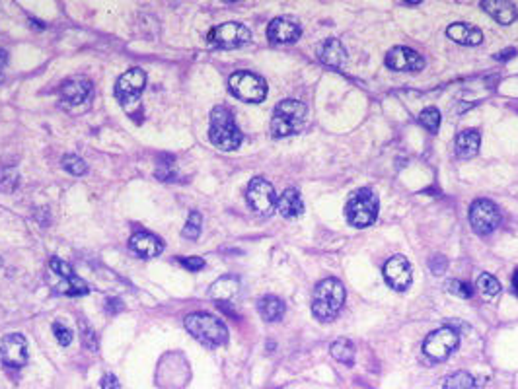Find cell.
<instances>
[{
  "mask_svg": "<svg viewBox=\"0 0 518 389\" xmlns=\"http://www.w3.org/2000/svg\"><path fill=\"white\" fill-rule=\"evenodd\" d=\"M257 311L265 321H279L285 316V302L277 296H264L257 302Z\"/></svg>",
  "mask_w": 518,
  "mask_h": 389,
  "instance_id": "24",
  "label": "cell"
},
{
  "mask_svg": "<svg viewBox=\"0 0 518 389\" xmlns=\"http://www.w3.org/2000/svg\"><path fill=\"white\" fill-rule=\"evenodd\" d=\"M106 308H108L109 311H111V314H117L119 309H123V304H121L119 300H109L108 306H106Z\"/></svg>",
  "mask_w": 518,
  "mask_h": 389,
  "instance_id": "41",
  "label": "cell"
},
{
  "mask_svg": "<svg viewBox=\"0 0 518 389\" xmlns=\"http://www.w3.org/2000/svg\"><path fill=\"white\" fill-rule=\"evenodd\" d=\"M482 8L503 26H510L518 18V8L507 0H483Z\"/></svg>",
  "mask_w": 518,
  "mask_h": 389,
  "instance_id": "20",
  "label": "cell"
},
{
  "mask_svg": "<svg viewBox=\"0 0 518 389\" xmlns=\"http://www.w3.org/2000/svg\"><path fill=\"white\" fill-rule=\"evenodd\" d=\"M515 54V49H509V51H505V53H499L495 59H499V61H503V59H510Z\"/></svg>",
  "mask_w": 518,
  "mask_h": 389,
  "instance_id": "42",
  "label": "cell"
},
{
  "mask_svg": "<svg viewBox=\"0 0 518 389\" xmlns=\"http://www.w3.org/2000/svg\"><path fill=\"white\" fill-rule=\"evenodd\" d=\"M306 119V105L298 100H282L271 119V135L275 138L296 135Z\"/></svg>",
  "mask_w": 518,
  "mask_h": 389,
  "instance_id": "4",
  "label": "cell"
},
{
  "mask_svg": "<svg viewBox=\"0 0 518 389\" xmlns=\"http://www.w3.org/2000/svg\"><path fill=\"white\" fill-rule=\"evenodd\" d=\"M470 224L473 232L480 235L493 234L501 224L499 207L489 199L473 200L470 207Z\"/></svg>",
  "mask_w": 518,
  "mask_h": 389,
  "instance_id": "8",
  "label": "cell"
},
{
  "mask_svg": "<svg viewBox=\"0 0 518 389\" xmlns=\"http://www.w3.org/2000/svg\"><path fill=\"white\" fill-rule=\"evenodd\" d=\"M347 222L354 228H366L378 216V197L373 189H357L345 205Z\"/></svg>",
  "mask_w": 518,
  "mask_h": 389,
  "instance_id": "5",
  "label": "cell"
},
{
  "mask_svg": "<svg viewBox=\"0 0 518 389\" xmlns=\"http://www.w3.org/2000/svg\"><path fill=\"white\" fill-rule=\"evenodd\" d=\"M2 80H4V76H2V73H0V82H2Z\"/></svg>",
  "mask_w": 518,
  "mask_h": 389,
  "instance_id": "45",
  "label": "cell"
},
{
  "mask_svg": "<svg viewBox=\"0 0 518 389\" xmlns=\"http://www.w3.org/2000/svg\"><path fill=\"white\" fill-rule=\"evenodd\" d=\"M20 175L16 172V168H0V191L2 193H12V191L18 187Z\"/></svg>",
  "mask_w": 518,
  "mask_h": 389,
  "instance_id": "30",
  "label": "cell"
},
{
  "mask_svg": "<svg viewBox=\"0 0 518 389\" xmlns=\"http://www.w3.org/2000/svg\"><path fill=\"white\" fill-rule=\"evenodd\" d=\"M329 353L339 362L349 364V366L354 362V344L349 339H345V337H341V339H337L336 343H331Z\"/></svg>",
  "mask_w": 518,
  "mask_h": 389,
  "instance_id": "25",
  "label": "cell"
},
{
  "mask_svg": "<svg viewBox=\"0 0 518 389\" xmlns=\"http://www.w3.org/2000/svg\"><path fill=\"white\" fill-rule=\"evenodd\" d=\"M386 66L398 73H417L425 68V59L409 47H394L386 54Z\"/></svg>",
  "mask_w": 518,
  "mask_h": 389,
  "instance_id": "14",
  "label": "cell"
},
{
  "mask_svg": "<svg viewBox=\"0 0 518 389\" xmlns=\"http://www.w3.org/2000/svg\"><path fill=\"white\" fill-rule=\"evenodd\" d=\"M245 199H247V205L252 207V210H255L257 214H271L275 207H277V195H275V189L273 185L264 177H254L250 185H247V191H245Z\"/></svg>",
  "mask_w": 518,
  "mask_h": 389,
  "instance_id": "11",
  "label": "cell"
},
{
  "mask_svg": "<svg viewBox=\"0 0 518 389\" xmlns=\"http://www.w3.org/2000/svg\"><path fill=\"white\" fill-rule=\"evenodd\" d=\"M156 177L162 182H175L178 173H175V163H173V156H162L160 162L156 166Z\"/></svg>",
  "mask_w": 518,
  "mask_h": 389,
  "instance_id": "28",
  "label": "cell"
},
{
  "mask_svg": "<svg viewBox=\"0 0 518 389\" xmlns=\"http://www.w3.org/2000/svg\"><path fill=\"white\" fill-rule=\"evenodd\" d=\"M419 123L427 129L429 133H436L438 127H440V111L436 108L423 109L421 115H419Z\"/></svg>",
  "mask_w": 518,
  "mask_h": 389,
  "instance_id": "31",
  "label": "cell"
},
{
  "mask_svg": "<svg viewBox=\"0 0 518 389\" xmlns=\"http://www.w3.org/2000/svg\"><path fill=\"white\" fill-rule=\"evenodd\" d=\"M63 168L66 170V172L71 173V175H84V173L88 172V163L84 162L80 156H74V154L64 156Z\"/></svg>",
  "mask_w": 518,
  "mask_h": 389,
  "instance_id": "32",
  "label": "cell"
},
{
  "mask_svg": "<svg viewBox=\"0 0 518 389\" xmlns=\"http://www.w3.org/2000/svg\"><path fill=\"white\" fill-rule=\"evenodd\" d=\"M316 53H318L319 61L326 66H331V68H341L347 63L345 47L336 37H329L326 41H322Z\"/></svg>",
  "mask_w": 518,
  "mask_h": 389,
  "instance_id": "17",
  "label": "cell"
},
{
  "mask_svg": "<svg viewBox=\"0 0 518 389\" xmlns=\"http://www.w3.org/2000/svg\"><path fill=\"white\" fill-rule=\"evenodd\" d=\"M101 389H121V386H119L117 378H115L113 374H108V376H103V380H101Z\"/></svg>",
  "mask_w": 518,
  "mask_h": 389,
  "instance_id": "40",
  "label": "cell"
},
{
  "mask_svg": "<svg viewBox=\"0 0 518 389\" xmlns=\"http://www.w3.org/2000/svg\"><path fill=\"white\" fill-rule=\"evenodd\" d=\"M92 94V82L84 76H73L69 80L63 82L61 86V98L73 105H78L82 101H86Z\"/></svg>",
  "mask_w": 518,
  "mask_h": 389,
  "instance_id": "18",
  "label": "cell"
},
{
  "mask_svg": "<svg viewBox=\"0 0 518 389\" xmlns=\"http://www.w3.org/2000/svg\"><path fill=\"white\" fill-rule=\"evenodd\" d=\"M209 138L213 145L220 148V150H224V152L236 150L238 146L242 145V140H244V135L238 129L232 111L224 108V105H217L210 111Z\"/></svg>",
  "mask_w": 518,
  "mask_h": 389,
  "instance_id": "2",
  "label": "cell"
},
{
  "mask_svg": "<svg viewBox=\"0 0 518 389\" xmlns=\"http://www.w3.org/2000/svg\"><path fill=\"white\" fill-rule=\"evenodd\" d=\"M228 88L236 96L238 100L247 101V103H259L267 96V84L261 76L247 71L234 73L228 78Z\"/></svg>",
  "mask_w": 518,
  "mask_h": 389,
  "instance_id": "6",
  "label": "cell"
},
{
  "mask_svg": "<svg viewBox=\"0 0 518 389\" xmlns=\"http://www.w3.org/2000/svg\"><path fill=\"white\" fill-rule=\"evenodd\" d=\"M477 288L482 290V294L485 298H495V296L501 292V284L493 274L483 272L482 277L477 279Z\"/></svg>",
  "mask_w": 518,
  "mask_h": 389,
  "instance_id": "29",
  "label": "cell"
},
{
  "mask_svg": "<svg viewBox=\"0 0 518 389\" xmlns=\"http://www.w3.org/2000/svg\"><path fill=\"white\" fill-rule=\"evenodd\" d=\"M512 288H515V292L518 294V269L515 271V274H512Z\"/></svg>",
  "mask_w": 518,
  "mask_h": 389,
  "instance_id": "44",
  "label": "cell"
},
{
  "mask_svg": "<svg viewBox=\"0 0 518 389\" xmlns=\"http://www.w3.org/2000/svg\"><path fill=\"white\" fill-rule=\"evenodd\" d=\"M384 279L388 282V286L398 292L408 290L413 281V272H411V265L408 259L403 255H394L391 259H388L384 265Z\"/></svg>",
  "mask_w": 518,
  "mask_h": 389,
  "instance_id": "13",
  "label": "cell"
},
{
  "mask_svg": "<svg viewBox=\"0 0 518 389\" xmlns=\"http://www.w3.org/2000/svg\"><path fill=\"white\" fill-rule=\"evenodd\" d=\"M446 288H448L450 294H454V296H458V298H470V296L473 294L472 286H470L468 282L458 281V279L446 282Z\"/></svg>",
  "mask_w": 518,
  "mask_h": 389,
  "instance_id": "35",
  "label": "cell"
},
{
  "mask_svg": "<svg viewBox=\"0 0 518 389\" xmlns=\"http://www.w3.org/2000/svg\"><path fill=\"white\" fill-rule=\"evenodd\" d=\"M429 269H431L433 274H443L448 269V259H446L445 255H433L429 259Z\"/></svg>",
  "mask_w": 518,
  "mask_h": 389,
  "instance_id": "38",
  "label": "cell"
},
{
  "mask_svg": "<svg viewBox=\"0 0 518 389\" xmlns=\"http://www.w3.org/2000/svg\"><path fill=\"white\" fill-rule=\"evenodd\" d=\"M446 36L450 37L452 41L460 43V45H480L483 41V34L480 27L470 26V24H450L446 29Z\"/></svg>",
  "mask_w": 518,
  "mask_h": 389,
  "instance_id": "19",
  "label": "cell"
},
{
  "mask_svg": "<svg viewBox=\"0 0 518 389\" xmlns=\"http://www.w3.org/2000/svg\"><path fill=\"white\" fill-rule=\"evenodd\" d=\"M277 210L285 218H296L304 212V203L296 189H285L277 199Z\"/></svg>",
  "mask_w": 518,
  "mask_h": 389,
  "instance_id": "23",
  "label": "cell"
},
{
  "mask_svg": "<svg viewBox=\"0 0 518 389\" xmlns=\"http://www.w3.org/2000/svg\"><path fill=\"white\" fill-rule=\"evenodd\" d=\"M443 389H475V380L470 372H454L446 376L443 381Z\"/></svg>",
  "mask_w": 518,
  "mask_h": 389,
  "instance_id": "26",
  "label": "cell"
},
{
  "mask_svg": "<svg viewBox=\"0 0 518 389\" xmlns=\"http://www.w3.org/2000/svg\"><path fill=\"white\" fill-rule=\"evenodd\" d=\"M78 325H80L82 344H84V346H86L88 351L96 353V351H98V339H96V333H94V329H92V327L86 323V319H82V317H80V321H78Z\"/></svg>",
  "mask_w": 518,
  "mask_h": 389,
  "instance_id": "34",
  "label": "cell"
},
{
  "mask_svg": "<svg viewBox=\"0 0 518 389\" xmlns=\"http://www.w3.org/2000/svg\"><path fill=\"white\" fill-rule=\"evenodd\" d=\"M302 36V27L291 18H275L267 27V37L273 43H294Z\"/></svg>",
  "mask_w": 518,
  "mask_h": 389,
  "instance_id": "16",
  "label": "cell"
},
{
  "mask_svg": "<svg viewBox=\"0 0 518 389\" xmlns=\"http://www.w3.org/2000/svg\"><path fill=\"white\" fill-rule=\"evenodd\" d=\"M57 290H59L61 294H64V296H84V294L90 292V286L74 274L71 279H64V282H61V284L57 286Z\"/></svg>",
  "mask_w": 518,
  "mask_h": 389,
  "instance_id": "27",
  "label": "cell"
},
{
  "mask_svg": "<svg viewBox=\"0 0 518 389\" xmlns=\"http://www.w3.org/2000/svg\"><path fill=\"white\" fill-rule=\"evenodd\" d=\"M49 267H51V271H53L55 274H59L61 279H71V277H74L73 267H71L66 261H63V259H59V257H53V259L49 261Z\"/></svg>",
  "mask_w": 518,
  "mask_h": 389,
  "instance_id": "36",
  "label": "cell"
},
{
  "mask_svg": "<svg viewBox=\"0 0 518 389\" xmlns=\"http://www.w3.org/2000/svg\"><path fill=\"white\" fill-rule=\"evenodd\" d=\"M480 142H482V136L475 129H468V131L458 133L454 142L456 156L463 158V160H470L480 152Z\"/></svg>",
  "mask_w": 518,
  "mask_h": 389,
  "instance_id": "22",
  "label": "cell"
},
{
  "mask_svg": "<svg viewBox=\"0 0 518 389\" xmlns=\"http://www.w3.org/2000/svg\"><path fill=\"white\" fill-rule=\"evenodd\" d=\"M185 329L189 331V335H193V339L207 346H220L228 341L226 325L207 311L189 314L185 317Z\"/></svg>",
  "mask_w": 518,
  "mask_h": 389,
  "instance_id": "3",
  "label": "cell"
},
{
  "mask_svg": "<svg viewBox=\"0 0 518 389\" xmlns=\"http://www.w3.org/2000/svg\"><path fill=\"white\" fill-rule=\"evenodd\" d=\"M201 224H203V216H201L197 210H193L189 214V220H187V224L183 228V237H187V240H197L201 235Z\"/></svg>",
  "mask_w": 518,
  "mask_h": 389,
  "instance_id": "33",
  "label": "cell"
},
{
  "mask_svg": "<svg viewBox=\"0 0 518 389\" xmlns=\"http://www.w3.org/2000/svg\"><path fill=\"white\" fill-rule=\"evenodd\" d=\"M146 86V73L143 68H131L125 74L119 76L115 84V96L121 101V105L131 111V105L138 108V96L145 90Z\"/></svg>",
  "mask_w": 518,
  "mask_h": 389,
  "instance_id": "10",
  "label": "cell"
},
{
  "mask_svg": "<svg viewBox=\"0 0 518 389\" xmlns=\"http://www.w3.org/2000/svg\"><path fill=\"white\" fill-rule=\"evenodd\" d=\"M0 360L8 368H22L29 360L26 337L20 333H10L0 341Z\"/></svg>",
  "mask_w": 518,
  "mask_h": 389,
  "instance_id": "12",
  "label": "cell"
},
{
  "mask_svg": "<svg viewBox=\"0 0 518 389\" xmlns=\"http://www.w3.org/2000/svg\"><path fill=\"white\" fill-rule=\"evenodd\" d=\"M129 247H131L133 254H136L138 257H143V259L158 257V255L164 251L162 240H160L158 235L150 234V232H145V230H141V232H136V234L131 235Z\"/></svg>",
  "mask_w": 518,
  "mask_h": 389,
  "instance_id": "15",
  "label": "cell"
},
{
  "mask_svg": "<svg viewBox=\"0 0 518 389\" xmlns=\"http://www.w3.org/2000/svg\"><path fill=\"white\" fill-rule=\"evenodd\" d=\"M207 39L210 45L218 47V49H238L252 39V34L240 22H226V24L213 27Z\"/></svg>",
  "mask_w": 518,
  "mask_h": 389,
  "instance_id": "9",
  "label": "cell"
},
{
  "mask_svg": "<svg viewBox=\"0 0 518 389\" xmlns=\"http://www.w3.org/2000/svg\"><path fill=\"white\" fill-rule=\"evenodd\" d=\"M345 304V286L343 282L337 279H324L318 282L314 288V298H312V314L322 323L333 321L339 311Z\"/></svg>",
  "mask_w": 518,
  "mask_h": 389,
  "instance_id": "1",
  "label": "cell"
},
{
  "mask_svg": "<svg viewBox=\"0 0 518 389\" xmlns=\"http://www.w3.org/2000/svg\"><path fill=\"white\" fill-rule=\"evenodd\" d=\"M460 344V335L452 327H440L433 333H429L423 341V353L427 354L431 360L443 362L450 354L454 353Z\"/></svg>",
  "mask_w": 518,
  "mask_h": 389,
  "instance_id": "7",
  "label": "cell"
},
{
  "mask_svg": "<svg viewBox=\"0 0 518 389\" xmlns=\"http://www.w3.org/2000/svg\"><path fill=\"white\" fill-rule=\"evenodd\" d=\"M180 263H182L185 269H189L191 272H197L205 267V259L203 257H180Z\"/></svg>",
  "mask_w": 518,
  "mask_h": 389,
  "instance_id": "39",
  "label": "cell"
},
{
  "mask_svg": "<svg viewBox=\"0 0 518 389\" xmlns=\"http://www.w3.org/2000/svg\"><path fill=\"white\" fill-rule=\"evenodd\" d=\"M53 333L55 339L63 344V346H69V344L73 343V331H71L66 325H63V323H59V321L53 323Z\"/></svg>",
  "mask_w": 518,
  "mask_h": 389,
  "instance_id": "37",
  "label": "cell"
},
{
  "mask_svg": "<svg viewBox=\"0 0 518 389\" xmlns=\"http://www.w3.org/2000/svg\"><path fill=\"white\" fill-rule=\"evenodd\" d=\"M238 294H240V281L236 277H220L217 282H213L209 290V296L218 304H228L236 300Z\"/></svg>",
  "mask_w": 518,
  "mask_h": 389,
  "instance_id": "21",
  "label": "cell"
},
{
  "mask_svg": "<svg viewBox=\"0 0 518 389\" xmlns=\"http://www.w3.org/2000/svg\"><path fill=\"white\" fill-rule=\"evenodd\" d=\"M6 61H8V53H6L4 49H0V68L6 64Z\"/></svg>",
  "mask_w": 518,
  "mask_h": 389,
  "instance_id": "43",
  "label": "cell"
}]
</instances>
